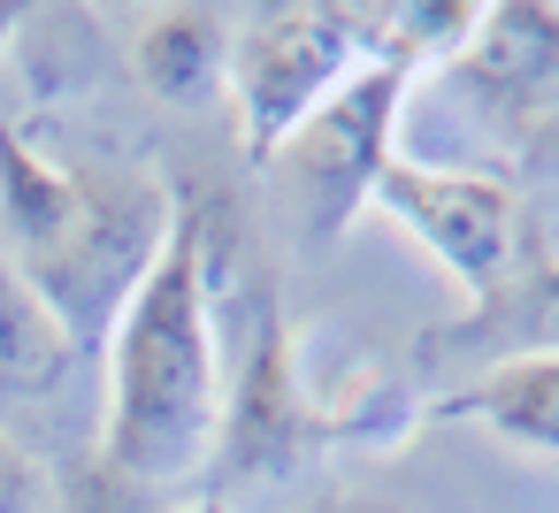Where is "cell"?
<instances>
[{"instance_id":"6da1fadb","label":"cell","mask_w":559,"mask_h":513,"mask_svg":"<svg viewBox=\"0 0 559 513\" xmlns=\"http://www.w3.org/2000/svg\"><path fill=\"white\" fill-rule=\"evenodd\" d=\"M108 406L100 467L131 490H177L207 475L223 437V337H215V269L200 207L177 215L139 299L108 330Z\"/></svg>"},{"instance_id":"7a4b0ae2","label":"cell","mask_w":559,"mask_h":513,"mask_svg":"<svg viewBox=\"0 0 559 513\" xmlns=\"http://www.w3.org/2000/svg\"><path fill=\"white\" fill-rule=\"evenodd\" d=\"M169 230L177 200L154 177L47 162L16 123H0V261L55 307L78 353L108 345Z\"/></svg>"},{"instance_id":"3957f363","label":"cell","mask_w":559,"mask_h":513,"mask_svg":"<svg viewBox=\"0 0 559 513\" xmlns=\"http://www.w3.org/2000/svg\"><path fill=\"white\" fill-rule=\"evenodd\" d=\"M383 55V9H330V0H292L261 9L246 32H230V100L246 131V162L269 169L276 146L360 70Z\"/></svg>"},{"instance_id":"277c9868","label":"cell","mask_w":559,"mask_h":513,"mask_svg":"<svg viewBox=\"0 0 559 513\" xmlns=\"http://www.w3.org/2000/svg\"><path fill=\"white\" fill-rule=\"evenodd\" d=\"M406 93H414V70L399 55H376L360 62L269 162V177L284 184V200L307 215L314 238H345L368 207H376V184L383 169L399 162V116H406Z\"/></svg>"},{"instance_id":"5b68a950","label":"cell","mask_w":559,"mask_h":513,"mask_svg":"<svg viewBox=\"0 0 559 513\" xmlns=\"http://www.w3.org/2000/svg\"><path fill=\"white\" fill-rule=\"evenodd\" d=\"M383 223H399L452 284L467 307H483L528 253V223H521V192L490 169H460V162H414L399 154L376 184Z\"/></svg>"},{"instance_id":"8992f818","label":"cell","mask_w":559,"mask_h":513,"mask_svg":"<svg viewBox=\"0 0 559 513\" xmlns=\"http://www.w3.org/2000/svg\"><path fill=\"white\" fill-rule=\"evenodd\" d=\"M429 421H467L490 429L521 452L559 460V353H521V360H490L467 391L437 398Z\"/></svg>"},{"instance_id":"52a82bcc","label":"cell","mask_w":559,"mask_h":513,"mask_svg":"<svg viewBox=\"0 0 559 513\" xmlns=\"http://www.w3.org/2000/svg\"><path fill=\"white\" fill-rule=\"evenodd\" d=\"M131 70L154 100L200 108L230 85V24L215 9H154L146 32L131 39Z\"/></svg>"},{"instance_id":"ba28073f","label":"cell","mask_w":559,"mask_h":513,"mask_svg":"<svg viewBox=\"0 0 559 513\" xmlns=\"http://www.w3.org/2000/svg\"><path fill=\"white\" fill-rule=\"evenodd\" d=\"M85 353L70 345V330L55 322V307L0 261V421L16 406H39L62 391V375L78 368Z\"/></svg>"},{"instance_id":"9c48e42d","label":"cell","mask_w":559,"mask_h":513,"mask_svg":"<svg viewBox=\"0 0 559 513\" xmlns=\"http://www.w3.org/2000/svg\"><path fill=\"white\" fill-rule=\"evenodd\" d=\"M452 345H498V360H521V353H559V261L551 253H521V269L460 314Z\"/></svg>"},{"instance_id":"30bf717a","label":"cell","mask_w":559,"mask_h":513,"mask_svg":"<svg viewBox=\"0 0 559 513\" xmlns=\"http://www.w3.org/2000/svg\"><path fill=\"white\" fill-rule=\"evenodd\" d=\"M39 498H47L39 460L24 452V437L9 421H0V513H39Z\"/></svg>"},{"instance_id":"8fae6325","label":"cell","mask_w":559,"mask_h":513,"mask_svg":"<svg viewBox=\"0 0 559 513\" xmlns=\"http://www.w3.org/2000/svg\"><path fill=\"white\" fill-rule=\"evenodd\" d=\"M24 24V9H16V0H0V47H9V32Z\"/></svg>"},{"instance_id":"7c38bea8","label":"cell","mask_w":559,"mask_h":513,"mask_svg":"<svg viewBox=\"0 0 559 513\" xmlns=\"http://www.w3.org/2000/svg\"><path fill=\"white\" fill-rule=\"evenodd\" d=\"M177 513H230V505H223V498L207 490V498H192V505H177Z\"/></svg>"}]
</instances>
